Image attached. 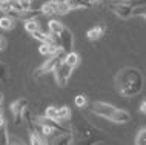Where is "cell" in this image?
<instances>
[{"label": "cell", "instance_id": "6", "mask_svg": "<svg viewBox=\"0 0 146 145\" xmlns=\"http://www.w3.org/2000/svg\"><path fill=\"white\" fill-rule=\"evenodd\" d=\"M109 8H111L112 13L115 15H118L120 19L128 20V19L134 17L132 15L134 6L131 5V3H128V2H121V0H118V2H111L109 3Z\"/></svg>", "mask_w": 146, "mask_h": 145}, {"label": "cell", "instance_id": "26", "mask_svg": "<svg viewBox=\"0 0 146 145\" xmlns=\"http://www.w3.org/2000/svg\"><path fill=\"white\" fill-rule=\"evenodd\" d=\"M71 11V8H69V5L65 2V0H62V2H58L57 3V14H68Z\"/></svg>", "mask_w": 146, "mask_h": 145}, {"label": "cell", "instance_id": "29", "mask_svg": "<svg viewBox=\"0 0 146 145\" xmlns=\"http://www.w3.org/2000/svg\"><path fill=\"white\" fill-rule=\"evenodd\" d=\"M6 77H8V68L3 63H0V82L6 80Z\"/></svg>", "mask_w": 146, "mask_h": 145}, {"label": "cell", "instance_id": "13", "mask_svg": "<svg viewBox=\"0 0 146 145\" xmlns=\"http://www.w3.org/2000/svg\"><path fill=\"white\" fill-rule=\"evenodd\" d=\"M129 120H131V114L126 110H121V108H117L111 117V122L114 124H128Z\"/></svg>", "mask_w": 146, "mask_h": 145}, {"label": "cell", "instance_id": "19", "mask_svg": "<svg viewBox=\"0 0 146 145\" xmlns=\"http://www.w3.org/2000/svg\"><path fill=\"white\" fill-rule=\"evenodd\" d=\"M40 15H43L40 9H29V11H23L20 19H22L23 22H28V20H37V19L40 17Z\"/></svg>", "mask_w": 146, "mask_h": 145}, {"label": "cell", "instance_id": "12", "mask_svg": "<svg viewBox=\"0 0 146 145\" xmlns=\"http://www.w3.org/2000/svg\"><path fill=\"white\" fill-rule=\"evenodd\" d=\"M106 33V26L105 25H96V26H92L91 29H88V33H86V37L89 39L91 42H96V40H98L103 34Z\"/></svg>", "mask_w": 146, "mask_h": 145}, {"label": "cell", "instance_id": "32", "mask_svg": "<svg viewBox=\"0 0 146 145\" xmlns=\"http://www.w3.org/2000/svg\"><path fill=\"white\" fill-rule=\"evenodd\" d=\"M3 104V93H0V105Z\"/></svg>", "mask_w": 146, "mask_h": 145}, {"label": "cell", "instance_id": "24", "mask_svg": "<svg viewBox=\"0 0 146 145\" xmlns=\"http://www.w3.org/2000/svg\"><path fill=\"white\" fill-rule=\"evenodd\" d=\"M11 11H14L13 5H11V0H0V13L3 14H9Z\"/></svg>", "mask_w": 146, "mask_h": 145}, {"label": "cell", "instance_id": "8", "mask_svg": "<svg viewBox=\"0 0 146 145\" xmlns=\"http://www.w3.org/2000/svg\"><path fill=\"white\" fill-rule=\"evenodd\" d=\"M72 71H74V68L69 66L68 63H65V62H62L57 66V69L54 71V76H56V82L58 87H66L68 85L71 76H72Z\"/></svg>", "mask_w": 146, "mask_h": 145}, {"label": "cell", "instance_id": "34", "mask_svg": "<svg viewBox=\"0 0 146 145\" xmlns=\"http://www.w3.org/2000/svg\"><path fill=\"white\" fill-rule=\"evenodd\" d=\"M143 3H146V0H143V2H141V3H139V5H143Z\"/></svg>", "mask_w": 146, "mask_h": 145}, {"label": "cell", "instance_id": "2", "mask_svg": "<svg viewBox=\"0 0 146 145\" xmlns=\"http://www.w3.org/2000/svg\"><path fill=\"white\" fill-rule=\"evenodd\" d=\"M102 140H103V136L97 127H92L82 116L74 117V122L71 124L69 145H98Z\"/></svg>", "mask_w": 146, "mask_h": 145}, {"label": "cell", "instance_id": "9", "mask_svg": "<svg viewBox=\"0 0 146 145\" xmlns=\"http://www.w3.org/2000/svg\"><path fill=\"white\" fill-rule=\"evenodd\" d=\"M56 42L58 43V46L65 51V53H71L72 51V45H74V36H72V31L65 28L63 33L56 39Z\"/></svg>", "mask_w": 146, "mask_h": 145}, {"label": "cell", "instance_id": "14", "mask_svg": "<svg viewBox=\"0 0 146 145\" xmlns=\"http://www.w3.org/2000/svg\"><path fill=\"white\" fill-rule=\"evenodd\" d=\"M65 28H66V26L63 25L60 20H49V22H48V33H49L54 39H57L58 36H60Z\"/></svg>", "mask_w": 146, "mask_h": 145}, {"label": "cell", "instance_id": "7", "mask_svg": "<svg viewBox=\"0 0 146 145\" xmlns=\"http://www.w3.org/2000/svg\"><path fill=\"white\" fill-rule=\"evenodd\" d=\"M11 113H13V117H14V124L17 125H22L23 124V113L28 110V100L25 97H20V99L14 100L11 104Z\"/></svg>", "mask_w": 146, "mask_h": 145}, {"label": "cell", "instance_id": "33", "mask_svg": "<svg viewBox=\"0 0 146 145\" xmlns=\"http://www.w3.org/2000/svg\"><path fill=\"white\" fill-rule=\"evenodd\" d=\"M49 2H56V3H58V2H62V0H49Z\"/></svg>", "mask_w": 146, "mask_h": 145}, {"label": "cell", "instance_id": "21", "mask_svg": "<svg viewBox=\"0 0 146 145\" xmlns=\"http://www.w3.org/2000/svg\"><path fill=\"white\" fill-rule=\"evenodd\" d=\"M15 25V19L9 17V15H3V17H0V28L3 31H9L13 29Z\"/></svg>", "mask_w": 146, "mask_h": 145}, {"label": "cell", "instance_id": "23", "mask_svg": "<svg viewBox=\"0 0 146 145\" xmlns=\"http://www.w3.org/2000/svg\"><path fill=\"white\" fill-rule=\"evenodd\" d=\"M132 15H135V17H143V20L146 22V3H143V5H135V6H134Z\"/></svg>", "mask_w": 146, "mask_h": 145}, {"label": "cell", "instance_id": "31", "mask_svg": "<svg viewBox=\"0 0 146 145\" xmlns=\"http://www.w3.org/2000/svg\"><path fill=\"white\" fill-rule=\"evenodd\" d=\"M140 113L146 114V100H145V102H141V105H140Z\"/></svg>", "mask_w": 146, "mask_h": 145}, {"label": "cell", "instance_id": "4", "mask_svg": "<svg viewBox=\"0 0 146 145\" xmlns=\"http://www.w3.org/2000/svg\"><path fill=\"white\" fill-rule=\"evenodd\" d=\"M115 110H117V107L108 104V102H100V100L92 102V104L89 105V111L92 113V114L100 116V117L108 119V120H111V117H112L114 113H115Z\"/></svg>", "mask_w": 146, "mask_h": 145}, {"label": "cell", "instance_id": "11", "mask_svg": "<svg viewBox=\"0 0 146 145\" xmlns=\"http://www.w3.org/2000/svg\"><path fill=\"white\" fill-rule=\"evenodd\" d=\"M29 140H31V145H49V140L45 134H42L37 128L31 130V134H29Z\"/></svg>", "mask_w": 146, "mask_h": 145}, {"label": "cell", "instance_id": "35", "mask_svg": "<svg viewBox=\"0 0 146 145\" xmlns=\"http://www.w3.org/2000/svg\"><path fill=\"white\" fill-rule=\"evenodd\" d=\"M121 2H132V0H121Z\"/></svg>", "mask_w": 146, "mask_h": 145}, {"label": "cell", "instance_id": "18", "mask_svg": "<svg viewBox=\"0 0 146 145\" xmlns=\"http://www.w3.org/2000/svg\"><path fill=\"white\" fill-rule=\"evenodd\" d=\"M63 62H65V63H68L69 66H72V68H76V66L80 63V56H78L76 51H71V53H66L65 54Z\"/></svg>", "mask_w": 146, "mask_h": 145}, {"label": "cell", "instance_id": "20", "mask_svg": "<svg viewBox=\"0 0 146 145\" xmlns=\"http://www.w3.org/2000/svg\"><path fill=\"white\" fill-rule=\"evenodd\" d=\"M0 145H11V139H9V133H8L6 122L0 124Z\"/></svg>", "mask_w": 146, "mask_h": 145}, {"label": "cell", "instance_id": "10", "mask_svg": "<svg viewBox=\"0 0 146 145\" xmlns=\"http://www.w3.org/2000/svg\"><path fill=\"white\" fill-rule=\"evenodd\" d=\"M38 51H40V54H43V56L51 57V56H56V54L62 53L63 49L58 46L57 42H49V43H40ZM63 53H65V51H63Z\"/></svg>", "mask_w": 146, "mask_h": 145}, {"label": "cell", "instance_id": "5", "mask_svg": "<svg viewBox=\"0 0 146 145\" xmlns=\"http://www.w3.org/2000/svg\"><path fill=\"white\" fill-rule=\"evenodd\" d=\"M46 117H49V119L52 120H58V122H66V120H71L72 119V111H71L69 107H54V105H51V107L46 108L45 114Z\"/></svg>", "mask_w": 146, "mask_h": 145}, {"label": "cell", "instance_id": "16", "mask_svg": "<svg viewBox=\"0 0 146 145\" xmlns=\"http://www.w3.org/2000/svg\"><path fill=\"white\" fill-rule=\"evenodd\" d=\"M35 40H38L40 43H49V42H56V39H54L52 36H51L49 33H45V31H42V29H37L35 33L31 34Z\"/></svg>", "mask_w": 146, "mask_h": 145}, {"label": "cell", "instance_id": "17", "mask_svg": "<svg viewBox=\"0 0 146 145\" xmlns=\"http://www.w3.org/2000/svg\"><path fill=\"white\" fill-rule=\"evenodd\" d=\"M40 11L43 15H56L57 14V3L56 2H46L40 6Z\"/></svg>", "mask_w": 146, "mask_h": 145}, {"label": "cell", "instance_id": "22", "mask_svg": "<svg viewBox=\"0 0 146 145\" xmlns=\"http://www.w3.org/2000/svg\"><path fill=\"white\" fill-rule=\"evenodd\" d=\"M74 104H76L77 108L83 110L88 107V97H86L85 94H77L76 97H74Z\"/></svg>", "mask_w": 146, "mask_h": 145}, {"label": "cell", "instance_id": "30", "mask_svg": "<svg viewBox=\"0 0 146 145\" xmlns=\"http://www.w3.org/2000/svg\"><path fill=\"white\" fill-rule=\"evenodd\" d=\"M5 45H6V40L3 39L2 36H0V51H3V48H5Z\"/></svg>", "mask_w": 146, "mask_h": 145}, {"label": "cell", "instance_id": "36", "mask_svg": "<svg viewBox=\"0 0 146 145\" xmlns=\"http://www.w3.org/2000/svg\"><path fill=\"white\" fill-rule=\"evenodd\" d=\"M68 145H69V144H68Z\"/></svg>", "mask_w": 146, "mask_h": 145}, {"label": "cell", "instance_id": "3", "mask_svg": "<svg viewBox=\"0 0 146 145\" xmlns=\"http://www.w3.org/2000/svg\"><path fill=\"white\" fill-rule=\"evenodd\" d=\"M65 54H66V53H63V51H62V53L56 54V56L48 57V59H46V60L43 62V63L34 71V79H38V77L45 76V74H48V73H54V71L57 69V66L63 62Z\"/></svg>", "mask_w": 146, "mask_h": 145}, {"label": "cell", "instance_id": "28", "mask_svg": "<svg viewBox=\"0 0 146 145\" xmlns=\"http://www.w3.org/2000/svg\"><path fill=\"white\" fill-rule=\"evenodd\" d=\"M20 2V5L23 8V11H29L33 9V0H19Z\"/></svg>", "mask_w": 146, "mask_h": 145}, {"label": "cell", "instance_id": "15", "mask_svg": "<svg viewBox=\"0 0 146 145\" xmlns=\"http://www.w3.org/2000/svg\"><path fill=\"white\" fill-rule=\"evenodd\" d=\"M66 3L69 5L71 11H77V9H88L92 5L88 2V0H65Z\"/></svg>", "mask_w": 146, "mask_h": 145}, {"label": "cell", "instance_id": "1", "mask_svg": "<svg viewBox=\"0 0 146 145\" xmlns=\"http://www.w3.org/2000/svg\"><path fill=\"white\" fill-rule=\"evenodd\" d=\"M145 85L143 74L134 66H125L115 76V88L123 97H134L140 94Z\"/></svg>", "mask_w": 146, "mask_h": 145}, {"label": "cell", "instance_id": "27", "mask_svg": "<svg viewBox=\"0 0 146 145\" xmlns=\"http://www.w3.org/2000/svg\"><path fill=\"white\" fill-rule=\"evenodd\" d=\"M135 145H146V128L139 131V134L135 138Z\"/></svg>", "mask_w": 146, "mask_h": 145}, {"label": "cell", "instance_id": "25", "mask_svg": "<svg viewBox=\"0 0 146 145\" xmlns=\"http://www.w3.org/2000/svg\"><path fill=\"white\" fill-rule=\"evenodd\" d=\"M37 29H40V26H38V22H37V20H28V22H25V31H26V33L33 34V33H35Z\"/></svg>", "mask_w": 146, "mask_h": 145}]
</instances>
